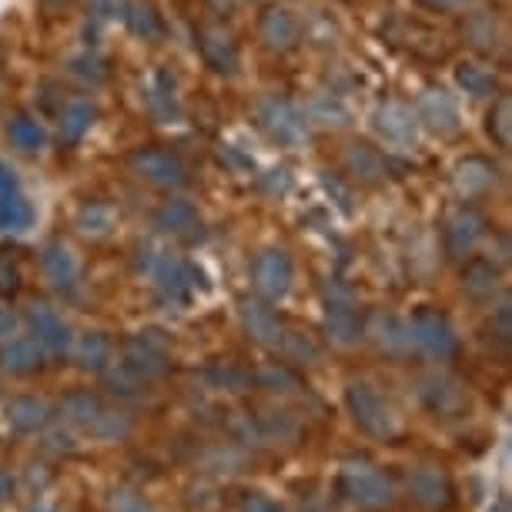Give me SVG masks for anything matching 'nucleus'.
<instances>
[{"label": "nucleus", "instance_id": "b1692460", "mask_svg": "<svg viewBox=\"0 0 512 512\" xmlns=\"http://www.w3.org/2000/svg\"><path fill=\"white\" fill-rule=\"evenodd\" d=\"M154 225H158L161 231H168V235H188V231L198 228V211L185 198L164 201V205L158 208V215H154Z\"/></svg>", "mask_w": 512, "mask_h": 512}, {"label": "nucleus", "instance_id": "2eb2a0df", "mask_svg": "<svg viewBox=\"0 0 512 512\" xmlns=\"http://www.w3.org/2000/svg\"><path fill=\"white\" fill-rule=\"evenodd\" d=\"M44 272L47 278L61 288V292H74L77 288V278H81V268H77V258L74 251L64 245V241H47L44 245Z\"/></svg>", "mask_w": 512, "mask_h": 512}, {"label": "nucleus", "instance_id": "6e6552de", "mask_svg": "<svg viewBox=\"0 0 512 512\" xmlns=\"http://www.w3.org/2000/svg\"><path fill=\"white\" fill-rule=\"evenodd\" d=\"M34 225V205L24 198L11 164L0 161V231H27Z\"/></svg>", "mask_w": 512, "mask_h": 512}, {"label": "nucleus", "instance_id": "f704fd0d", "mask_svg": "<svg viewBox=\"0 0 512 512\" xmlns=\"http://www.w3.org/2000/svg\"><path fill=\"white\" fill-rule=\"evenodd\" d=\"M462 285H466L469 295H492V288H496V268H492L489 262H476L466 268V275H462Z\"/></svg>", "mask_w": 512, "mask_h": 512}, {"label": "nucleus", "instance_id": "f3484780", "mask_svg": "<svg viewBox=\"0 0 512 512\" xmlns=\"http://www.w3.org/2000/svg\"><path fill=\"white\" fill-rule=\"evenodd\" d=\"M241 322H245L248 335L262 345H282L285 342V328L265 302H245L241 305Z\"/></svg>", "mask_w": 512, "mask_h": 512}, {"label": "nucleus", "instance_id": "0eeeda50", "mask_svg": "<svg viewBox=\"0 0 512 512\" xmlns=\"http://www.w3.org/2000/svg\"><path fill=\"white\" fill-rule=\"evenodd\" d=\"M292 258L285 255V251L278 248H268L262 255L255 258V265H251V278H255V288L262 298H282L288 295V288H292Z\"/></svg>", "mask_w": 512, "mask_h": 512}, {"label": "nucleus", "instance_id": "39448f33", "mask_svg": "<svg viewBox=\"0 0 512 512\" xmlns=\"http://www.w3.org/2000/svg\"><path fill=\"white\" fill-rule=\"evenodd\" d=\"M131 168L141 181L154 188H181L188 181V171L175 154L164 148H141L131 154Z\"/></svg>", "mask_w": 512, "mask_h": 512}, {"label": "nucleus", "instance_id": "5701e85b", "mask_svg": "<svg viewBox=\"0 0 512 512\" xmlns=\"http://www.w3.org/2000/svg\"><path fill=\"white\" fill-rule=\"evenodd\" d=\"M74 225L84 238H108L114 225H118V211L108 201H88V205L77 211Z\"/></svg>", "mask_w": 512, "mask_h": 512}, {"label": "nucleus", "instance_id": "cd10ccee", "mask_svg": "<svg viewBox=\"0 0 512 512\" xmlns=\"http://www.w3.org/2000/svg\"><path fill=\"white\" fill-rule=\"evenodd\" d=\"M7 134H11L14 148H21V151H27V154L41 151L44 144H47L44 124L37 121V118H31V114H14L11 124H7Z\"/></svg>", "mask_w": 512, "mask_h": 512}, {"label": "nucleus", "instance_id": "393cba45", "mask_svg": "<svg viewBox=\"0 0 512 512\" xmlns=\"http://www.w3.org/2000/svg\"><path fill=\"white\" fill-rule=\"evenodd\" d=\"M94 118H98V111H94V104L91 101H71L64 108V114H61V141L64 144H77L84 138V134L91 131V124H94Z\"/></svg>", "mask_w": 512, "mask_h": 512}, {"label": "nucleus", "instance_id": "bb28decb", "mask_svg": "<svg viewBox=\"0 0 512 512\" xmlns=\"http://www.w3.org/2000/svg\"><path fill=\"white\" fill-rule=\"evenodd\" d=\"M7 422L21 432H34L47 422V405L41 399H34V395H17L7 405Z\"/></svg>", "mask_w": 512, "mask_h": 512}, {"label": "nucleus", "instance_id": "20e7f679", "mask_svg": "<svg viewBox=\"0 0 512 512\" xmlns=\"http://www.w3.org/2000/svg\"><path fill=\"white\" fill-rule=\"evenodd\" d=\"M345 499L359 502L365 509H382L392 502V482L375 466H349L342 472Z\"/></svg>", "mask_w": 512, "mask_h": 512}, {"label": "nucleus", "instance_id": "473e14b6", "mask_svg": "<svg viewBox=\"0 0 512 512\" xmlns=\"http://www.w3.org/2000/svg\"><path fill=\"white\" fill-rule=\"evenodd\" d=\"M108 352H111V345H108V338L104 335H81V342H77V362L84 365V369H104V362H108Z\"/></svg>", "mask_w": 512, "mask_h": 512}, {"label": "nucleus", "instance_id": "9b49d317", "mask_svg": "<svg viewBox=\"0 0 512 512\" xmlns=\"http://www.w3.org/2000/svg\"><path fill=\"white\" fill-rule=\"evenodd\" d=\"M482 235H486V218L476 208H456L446 221V248L452 258H466Z\"/></svg>", "mask_w": 512, "mask_h": 512}, {"label": "nucleus", "instance_id": "1a4fd4ad", "mask_svg": "<svg viewBox=\"0 0 512 512\" xmlns=\"http://www.w3.org/2000/svg\"><path fill=\"white\" fill-rule=\"evenodd\" d=\"M325 328H328V335H332V342H338V345H355L362 338L359 312H355L352 302H349V295H345L338 285L328 288Z\"/></svg>", "mask_w": 512, "mask_h": 512}, {"label": "nucleus", "instance_id": "f257e3e1", "mask_svg": "<svg viewBox=\"0 0 512 512\" xmlns=\"http://www.w3.org/2000/svg\"><path fill=\"white\" fill-rule=\"evenodd\" d=\"M345 399H349L352 419L359 422L369 436H379V439L399 436V415L392 412V405L385 402L369 382H352L349 389H345Z\"/></svg>", "mask_w": 512, "mask_h": 512}, {"label": "nucleus", "instance_id": "c03bdc74", "mask_svg": "<svg viewBox=\"0 0 512 512\" xmlns=\"http://www.w3.org/2000/svg\"><path fill=\"white\" fill-rule=\"evenodd\" d=\"M422 7H429V11H459V7H466L469 0H419Z\"/></svg>", "mask_w": 512, "mask_h": 512}, {"label": "nucleus", "instance_id": "a211bd4d", "mask_svg": "<svg viewBox=\"0 0 512 512\" xmlns=\"http://www.w3.org/2000/svg\"><path fill=\"white\" fill-rule=\"evenodd\" d=\"M258 34H262L268 51H292L298 44V21L285 7H268L262 24H258Z\"/></svg>", "mask_w": 512, "mask_h": 512}, {"label": "nucleus", "instance_id": "58836bf2", "mask_svg": "<svg viewBox=\"0 0 512 512\" xmlns=\"http://www.w3.org/2000/svg\"><path fill=\"white\" fill-rule=\"evenodd\" d=\"M128 429H131V422L124 419V415H118V412H101L98 419H94V425H91V432H94V436H101V439H118Z\"/></svg>", "mask_w": 512, "mask_h": 512}, {"label": "nucleus", "instance_id": "9d476101", "mask_svg": "<svg viewBox=\"0 0 512 512\" xmlns=\"http://www.w3.org/2000/svg\"><path fill=\"white\" fill-rule=\"evenodd\" d=\"M415 121L425 124V128H429L432 134H439V138H449V134L459 131V108L442 88H432L419 98Z\"/></svg>", "mask_w": 512, "mask_h": 512}, {"label": "nucleus", "instance_id": "f03ea898", "mask_svg": "<svg viewBox=\"0 0 512 512\" xmlns=\"http://www.w3.org/2000/svg\"><path fill=\"white\" fill-rule=\"evenodd\" d=\"M255 118H258V128H262L268 138L278 144H288V148L302 144L308 134L305 114L288 98H282V94H265V98L255 104Z\"/></svg>", "mask_w": 512, "mask_h": 512}, {"label": "nucleus", "instance_id": "c9c22d12", "mask_svg": "<svg viewBox=\"0 0 512 512\" xmlns=\"http://www.w3.org/2000/svg\"><path fill=\"white\" fill-rule=\"evenodd\" d=\"M466 34H469V41L476 44V47H486V51H492L496 47V17L492 14H472L469 17V24H466Z\"/></svg>", "mask_w": 512, "mask_h": 512}, {"label": "nucleus", "instance_id": "a18cd8bd", "mask_svg": "<svg viewBox=\"0 0 512 512\" xmlns=\"http://www.w3.org/2000/svg\"><path fill=\"white\" fill-rule=\"evenodd\" d=\"M17 285V272L7 258H0V288H14Z\"/></svg>", "mask_w": 512, "mask_h": 512}, {"label": "nucleus", "instance_id": "a19ab883", "mask_svg": "<svg viewBox=\"0 0 512 512\" xmlns=\"http://www.w3.org/2000/svg\"><path fill=\"white\" fill-rule=\"evenodd\" d=\"M88 7L104 21H118L124 17V7H128V0H88Z\"/></svg>", "mask_w": 512, "mask_h": 512}, {"label": "nucleus", "instance_id": "c85d7f7f", "mask_svg": "<svg viewBox=\"0 0 512 512\" xmlns=\"http://www.w3.org/2000/svg\"><path fill=\"white\" fill-rule=\"evenodd\" d=\"M456 84L472 98H489V94H496V74L489 71V67L482 64H472V61H462L456 67Z\"/></svg>", "mask_w": 512, "mask_h": 512}, {"label": "nucleus", "instance_id": "dca6fc26", "mask_svg": "<svg viewBox=\"0 0 512 512\" xmlns=\"http://www.w3.org/2000/svg\"><path fill=\"white\" fill-rule=\"evenodd\" d=\"M41 362H44V345L37 342L34 335H17V338L11 335L4 349H0V365L14 375H27V372L41 369Z\"/></svg>", "mask_w": 512, "mask_h": 512}, {"label": "nucleus", "instance_id": "a878e982", "mask_svg": "<svg viewBox=\"0 0 512 512\" xmlns=\"http://www.w3.org/2000/svg\"><path fill=\"white\" fill-rule=\"evenodd\" d=\"M412 496L419 499V502H425V506H446L449 502V479L442 476L439 469H419L412 476Z\"/></svg>", "mask_w": 512, "mask_h": 512}, {"label": "nucleus", "instance_id": "37998d69", "mask_svg": "<svg viewBox=\"0 0 512 512\" xmlns=\"http://www.w3.org/2000/svg\"><path fill=\"white\" fill-rule=\"evenodd\" d=\"M241 512H282V506H278V502H272V499H265V496H251Z\"/></svg>", "mask_w": 512, "mask_h": 512}, {"label": "nucleus", "instance_id": "f8f14e48", "mask_svg": "<svg viewBox=\"0 0 512 512\" xmlns=\"http://www.w3.org/2000/svg\"><path fill=\"white\" fill-rule=\"evenodd\" d=\"M345 168L355 181L362 185H379V181L389 178V161L379 148H372L369 141H352L345 148Z\"/></svg>", "mask_w": 512, "mask_h": 512}, {"label": "nucleus", "instance_id": "423d86ee", "mask_svg": "<svg viewBox=\"0 0 512 512\" xmlns=\"http://www.w3.org/2000/svg\"><path fill=\"white\" fill-rule=\"evenodd\" d=\"M121 365L138 382H148V379H158V375L168 369V352H164L161 338H154V332H144V335L131 338V342L124 345Z\"/></svg>", "mask_w": 512, "mask_h": 512}, {"label": "nucleus", "instance_id": "ddd939ff", "mask_svg": "<svg viewBox=\"0 0 512 512\" xmlns=\"http://www.w3.org/2000/svg\"><path fill=\"white\" fill-rule=\"evenodd\" d=\"M198 47H201V57H205V64L211 67V71H218V74H235L238 71V47H235V41H231V34L225 31V27H218V24L205 27L198 37Z\"/></svg>", "mask_w": 512, "mask_h": 512}, {"label": "nucleus", "instance_id": "09e8293b", "mask_svg": "<svg viewBox=\"0 0 512 512\" xmlns=\"http://www.w3.org/2000/svg\"><path fill=\"white\" fill-rule=\"evenodd\" d=\"M211 4H215V7H218V11H228V7H235V4H238V0H211Z\"/></svg>", "mask_w": 512, "mask_h": 512}, {"label": "nucleus", "instance_id": "aec40b11", "mask_svg": "<svg viewBox=\"0 0 512 512\" xmlns=\"http://www.w3.org/2000/svg\"><path fill=\"white\" fill-rule=\"evenodd\" d=\"M496 185V168L486 161V158H466L456 164V188L462 198H479Z\"/></svg>", "mask_w": 512, "mask_h": 512}, {"label": "nucleus", "instance_id": "72a5a7b5", "mask_svg": "<svg viewBox=\"0 0 512 512\" xmlns=\"http://www.w3.org/2000/svg\"><path fill=\"white\" fill-rule=\"evenodd\" d=\"M486 128H489L492 141H496L499 148H509L512 144V101L509 98H499L496 104H492Z\"/></svg>", "mask_w": 512, "mask_h": 512}, {"label": "nucleus", "instance_id": "4be33fe9", "mask_svg": "<svg viewBox=\"0 0 512 512\" xmlns=\"http://www.w3.org/2000/svg\"><path fill=\"white\" fill-rule=\"evenodd\" d=\"M422 399L429 402L432 412H452L462 405V385L449 375H425L422 379Z\"/></svg>", "mask_w": 512, "mask_h": 512}, {"label": "nucleus", "instance_id": "ea45409f", "mask_svg": "<svg viewBox=\"0 0 512 512\" xmlns=\"http://www.w3.org/2000/svg\"><path fill=\"white\" fill-rule=\"evenodd\" d=\"M111 509H114V512H151V506L144 502V496H138V492H131V489L114 492Z\"/></svg>", "mask_w": 512, "mask_h": 512}, {"label": "nucleus", "instance_id": "e433bc0d", "mask_svg": "<svg viewBox=\"0 0 512 512\" xmlns=\"http://www.w3.org/2000/svg\"><path fill=\"white\" fill-rule=\"evenodd\" d=\"M379 342L392 352H405L412 345L409 325H402L399 318H379Z\"/></svg>", "mask_w": 512, "mask_h": 512}, {"label": "nucleus", "instance_id": "7ed1b4c3", "mask_svg": "<svg viewBox=\"0 0 512 512\" xmlns=\"http://www.w3.org/2000/svg\"><path fill=\"white\" fill-rule=\"evenodd\" d=\"M409 335L422 352L432 355V359H449V355L456 352V332H452L449 318L442 315L439 308H419V312L412 315Z\"/></svg>", "mask_w": 512, "mask_h": 512}, {"label": "nucleus", "instance_id": "c756f323", "mask_svg": "<svg viewBox=\"0 0 512 512\" xmlns=\"http://www.w3.org/2000/svg\"><path fill=\"white\" fill-rule=\"evenodd\" d=\"M308 121L322 124V128H345L349 124V108L335 94H315L308 104Z\"/></svg>", "mask_w": 512, "mask_h": 512}, {"label": "nucleus", "instance_id": "49530a36", "mask_svg": "<svg viewBox=\"0 0 512 512\" xmlns=\"http://www.w3.org/2000/svg\"><path fill=\"white\" fill-rule=\"evenodd\" d=\"M499 338H509V302L499 305Z\"/></svg>", "mask_w": 512, "mask_h": 512}, {"label": "nucleus", "instance_id": "6ab92c4d", "mask_svg": "<svg viewBox=\"0 0 512 512\" xmlns=\"http://www.w3.org/2000/svg\"><path fill=\"white\" fill-rule=\"evenodd\" d=\"M31 325H34V338L44 345V352L61 355L67 345H71V335H67L64 318L57 315L51 305H34L31 308Z\"/></svg>", "mask_w": 512, "mask_h": 512}, {"label": "nucleus", "instance_id": "2f4dec72", "mask_svg": "<svg viewBox=\"0 0 512 512\" xmlns=\"http://www.w3.org/2000/svg\"><path fill=\"white\" fill-rule=\"evenodd\" d=\"M124 21H128L131 31L141 34L144 41H151V37L161 34V21H158V14H154V7L141 4V0H128V7H124Z\"/></svg>", "mask_w": 512, "mask_h": 512}, {"label": "nucleus", "instance_id": "79ce46f5", "mask_svg": "<svg viewBox=\"0 0 512 512\" xmlns=\"http://www.w3.org/2000/svg\"><path fill=\"white\" fill-rule=\"evenodd\" d=\"M17 335V312L11 305H0V338Z\"/></svg>", "mask_w": 512, "mask_h": 512}, {"label": "nucleus", "instance_id": "4c0bfd02", "mask_svg": "<svg viewBox=\"0 0 512 512\" xmlns=\"http://www.w3.org/2000/svg\"><path fill=\"white\" fill-rule=\"evenodd\" d=\"M71 74L84 77V81H91V84H101L104 77H108V61L98 54H81L71 61Z\"/></svg>", "mask_w": 512, "mask_h": 512}, {"label": "nucleus", "instance_id": "de8ad7c7", "mask_svg": "<svg viewBox=\"0 0 512 512\" xmlns=\"http://www.w3.org/2000/svg\"><path fill=\"white\" fill-rule=\"evenodd\" d=\"M11 489H14L11 476H7V472H0V502H4L7 496H11Z\"/></svg>", "mask_w": 512, "mask_h": 512}, {"label": "nucleus", "instance_id": "4468645a", "mask_svg": "<svg viewBox=\"0 0 512 512\" xmlns=\"http://www.w3.org/2000/svg\"><path fill=\"white\" fill-rule=\"evenodd\" d=\"M375 131L392 144H412L415 131H419V121H415L412 108H405L399 101H385L382 108L375 111Z\"/></svg>", "mask_w": 512, "mask_h": 512}, {"label": "nucleus", "instance_id": "7c9ffc66", "mask_svg": "<svg viewBox=\"0 0 512 512\" xmlns=\"http://www.w3.org/2000/svg\"><path fill=\"white\" fill-rule=\"evenodd\" d=\"M61 412H64V419L71 425H84V429H91L94 419L101 415V402L94 399L91 392H71L64 399Z\"/></svg>", "mask_w": 512, "mask_h": 512}, {"label": "nucleus", "instance_id": "412c9836", "mask_svg": "<svg viewBox=\"0 0 512 512\" xmlns=\"http://www.w3.org/2000/svg\"><path fill=\"white\" fill-rule=\"evenodd\" d=\"M148 272H151L154 282H158L161 292H168V295L185 292V288L191 285V278H195V272H191L185 262H178L175 255H164V251H158V255L151 258Z\"/></svg>", "mask_w": 512, "mask_h": 512}]
</instances>
